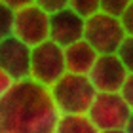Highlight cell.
<instances>
[{"instance_id": "cell-1", "label": "cell", "mask_w": 133, "mask_h": 133, "mask_svg": "<svg viewBox=\"0 0 133 133\" xmlns=\"http://www.w3.org/2000/svg\"><path fill=\"white\" fill-rule=\"evenodd\" d=\"M59 118L50 89L34 80L17 82L0 99V133H55Z\"/></svg>"}, {"instance_id": "cell-2", "label": "cell", "mask_w": 133, "mask_h": 133, "mask_svg": "<svg viewBox=\"0 0 133 133\" xmlns=\"http://www.w3.org/2000/svg\"><path fill=\"white\" fill-rule=\"evenodd\" d=\"M50 93L61 116H84L97 97V89L89 76L76 72H65L50 88Z\"/></svg>"}, {"instance_id": "cell-3", "label": "cell", "mask_w": 133, "mask_h": 133, "mask_svg": "<svg viewBox=\"0 0 133 133\" xmlns=\"http://www.w3.org/2000/svg\"><path fill=\"white\" fill-rule=\"evenodd\" d=\"M66 72L65 48L53 40H46L32 48L31 53V80L50 89Z\"/></svg>"}, {"instance_id": "cell-4", "label": "cell", "mask_w": 133, "mask_h": 133, "mask_svg": "<svg viewBox=\"0 0 133 133\" xmlns=\"http://www.w3.org/2000/svg\"><path fill=\"white\" fill-rule=\"evenodd\" d=\"M125 36L128 34H125L124 27H122L120 17L108 15L105 11H97V14H93L91 17L86 19L84 40L89 42V46L99 55H103V53H116Z\"/></svg>"}, {"instance_id": "cell-5", "label": "cell", "mask_w": 133, "mask_h": 133, "mask_svg": "<svg viewBox=\"0 0 133 133\" xmlns=\"http://www.w3.org/2000/svg\"><path fill=\"white\" fill-rule=\"evenodd\" d=\"M133 110L120 93H97L88 118L95 124L99 131L107 129H125Z\"/></svg>"}, {"instance_id": "cell-6", "label": "cell", "mask_w": 133, "mask_h": 133, "mask_svg": "<svg viewBox=\"0 0 133 133\" xmlns=\"http://www.w3.org/2000/svg\"><path fill=\"white\" fill-rule=\"evenodd\" d=\"M14 36L31 48L50 40V14L36 4L17 10L14 17Z\"/></svg>"}, {"instance_id": "cell-7", "label": "cell", "mask_w": 133, "mask_h": 133, "mask_svg": "<svg viewBox=\"0 0 133 133\" xmlns=\"http://www.w3.org/2000/svg\"><path fill=\"white\" fill-rule=\"evenodd\" d=\"M88 76L97 93H120L129 72L116 53H103L97 57Z\"/></svg>"}, {"instance_id": "cell-8", "label": "cell", "mask_w": 133, "mask_h": 133, "mask_svg": "<svg viewBox=\"0 0 133 133\" xmlns=\"http://www.w3.org/2000/svg\"><path fill=\"white\" fill-rule=\"evenodd\" d=\"M31 46L11 34L0 40V69H4L15 82L31 80Z\"/></svg>"}, {"instance_id": "cell-9", "label": "cell", "mask_w": 133, "mask_h": 133, "mask_svg": "<svg viewBox=\"0 0 133 133\" xmlns=\"http://www.w3.org/2000/svg\"><path fill=\"white\" fill-rule=\"evenodd\" d=\"M84 32H86V17L76 14L72 8L50 14V40L61 48L84 40Z\"/></svg>"}, {"instance_id": "cell-10", "label": "cell", "mask_w": 133, "mask_h": 133, "mask_svg": "<svg viewBox=\"0 0 133 133\" xmlns=\"http://www.w3.org/2000/svg\"><path fill=\"white\" fill-rule=\"evenodd\" d=\"M99 53L89 46V42L80 40L65 48V63L66 72H76V74H89L97 61Z\"/></svg>"}, {"instance_id": "cell-11", "label": "cell", "mask_w": 133, "mask_h": 133, "mask_svg": "<svg viewBox=\"0 0 133 133\" xmlns=\"http://www.w3.org/2000/svg\"><path fill=\"white\" fill-rule=\"evenodd\" d=\"M55 133H101V131L88 118V114H84V116H61L57 122Z\"/></svg>"}, {"instance_id": "cell-12", "label": "cell", "mask_w": 133, "mask_h": 133, "mask_svg": "<svg viewBox=\"0 0 133 133\" xmlns=\"http://www.w3.org/2000/svg\"><path fill=\"white\" fill-rule=\"evenodd\" d=\"M14 17H15V11L0 0V40L14 34Z\"/></svg>"}, {"instance_id": "cell-13", "label": "cell", "mask_w": 133, "mask_h": 133, "mask_svg": "<svg viewBox=\"0 0 133 133\" xmlns=\"http://www.w3.org/2000/svg\"><path fill=\"white\" fill-rule=\"evenodd\" d=\"M69 8H72L76 14H80L82 17H91L93 14L101 11V0H70Z\"/></svg>"}, {"instance_id": "cell-14", "label": "cell", "mask_w": 133, "mask_h": 133, "mask_svg": "<svg viewBox=\"0 0 133 133\" xmlns=\"http://www.w3.org/2000/svg\"><path fill=\"white\" fill-rule=\"evenodd\" d=\"M116 55L120 57V61L124 63V66L128 69V72H133V36H125L124 42L120 44Z\"/></svg>"}, {"instance_id": "cell-15", "label": "cell", "mask_w": 133, "mask_h": 133, "mask_svg": "<svg viewBox=\"0 0 133 133\" xmlns=\"http://www.w3.org/2000/svg\"><path fill=\"white\" fill-rule=\"evenodd\" d=\"M131 2L133 0H101V11L114 17H122Z\"/></svg>"}, {"instance_id": "cell-16", "label": "cell", "mask_w": 133, "mask_h": 133, "mask_svg": "<svg viewBox=\"0 0 133 133\" xmlns=\"http://www.w3.org/2000/svg\"><path fill=\"white\" fill-rule=\"evenodd\" d=\"M69 2L70 0H34V4L44 11H48V14H55V11L69 8Z\"/></svg>"}, {"instance_id": "cell-17", "label": "cell", "mask_w": 133, "mask_h": 133, "mask_svg": "<svg viewBox=\"0 0 133 133\" xmlns=\"http://www.w3.org/2000/svg\"><path fill=\"white\" fill-rule=\"evenodd\" d=\"M15 84H17V82H15L14 78L8 74V72H6L4 69H0V99H2L4 95H6L11 88L15 86Z\"/></svg>"}, {"instance_id": "cell-18", "label": "cell", "mask_w": 133, "mask_h": 133, "mask_svg": "<svg viewBox=\"0 0 133 133\" xmlns=\"http://www.w3.org/2000/svg\"><path fill=\"white\" fill-rule=\"evenodd\" d=\"M120 21H122V27L128 36H133V2L128 6V10L124 11V15L120 17Z\"/></svg>"}, {"instance_id": "cell-19", "label": "cell", "mask_w": 133, "mask_h": 133, "mask_svg": "<svg viewBox=\"0 0 133 133\" xmlns=\"http://www.w3.org/2000/svg\"><path fill=\"white\" fill-rule=\"evenodd\" d=\"M120 95L124 97V101L129 105V108L133 110V72L128 76V80H125L124 84V88L120 89Z\"/></svg>"}, {"instance_id": "cell-20", "label": "cell", "mask_w": 133, "mask_h": 133, "mask_svg": "<svg viewBox=\"0 0 133 133\" xmlns=\"http://www.w3.org/2000/svg\"><path fill=\"white\" fill-rule=\"evenodd\" d=\"M2 2L8 6V8H11L14 11H17V10H23V8H27V6L34 4V0H2Z\"/></svg>"}, {"instance_id": "cell-21", "label": "cell", "mask_w": 133, "mask_h": 133, "mask_svg": "<svg viewBox=\"0 0 133 133\" xmlns=\"http://www.w3.org/2000/svg\"><path fill=\"white\" fill-rule=\"evenodd\" d=\"M125 131H128V133H133V114H131V118H129L128 125H125Z\"/></svg>"}, {"instance_id": "cell-22", "label": "cell", "mask_w": 133, "mask_h": 133, "mask_svg": "<svg viewBox=\"0 0 133 133\" xmlns=\"http://www.w3.org/2000/svg\"><path fill=\"white\" fill-rule=\"evenodd\" d=\"M101 133H128L125 129H107V131H101Z\"/></svg>"}]
</instances>
